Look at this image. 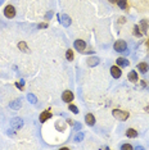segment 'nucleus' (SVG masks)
I'll use <instances>...</instances> for the list:
<instances>
[{"label":"nucleus","instance_id":"nucleus-15","mask_svg":"<svg viewBox=\"0 0 149 150\" xmlns=\"http://www.w3.org/2000/svg\"><path fill=\"white\" fill-rule=\"evenodd\" d=\"M98 63H99V59H98L96 57L95 58H89V59H87V64H89L90 67H94V65H96Z\"/></svg>","mask_w":149,"mask_h":150},{"label":"nucleus","instance_id":"nucleus-21","mask_svg":"<svg viewBox=\"0 0 149 150\" xmlns=\"http://www.w3.org/2000/svg\"><path fill=\"white\" fill-rule=\"evenodd\" d=\"M67 59L71 62V60H73V52H72L71 49L67 50Z\"/></svg>","mask_w":149,"mask_h":150},{"label":"nucleus","instance_id":"nucleus-6","mask_svg":"<svg viewBox=\"0 0 149 150\" xmlns=\"http://www.w3.org/2000/svg\"><path fill=\"white\" fill-rule=\"evenodd\" d=\"M110 73L114 78H120L121 77V69H120V65H113L110 68Z\"/></svg>","mask_w":149,"mask_h":150},{"label":"nucleus","instance_id":"nucleus-23","mask_svg":"<svg viewBox=\"0 0 149 150\" xmlns=\"http://www.w3.org/2000/svg\"><path fill=\"white\" fill-rule=\"evenodd\" d=\"M69 110H71V112H73L74 114H76V113H78V109H77V106H74V105H69Z\"/></svg>","mask_w":149,"mask_h":150},{"label":"nucleus","instance_id":"nucleus-10","mask_svg":"<svg viewBox=\"0 0 149 150\" xmlns=\"http://www.w3.org/2000/svg\"><path fill=\"white\" fill-rule=\"evenodd\" d=\"M85 121H86V123L89 124V126H92V124L95 123V117L92 116V114H86V117H85Z\"/></svg>","mask_w":149,"mask_h":150},{"label":"nucleus","instance_id":"nucleus-22","mask_svg":"<svg viewBox=\"0 0 149 150\" xmlns=\"http://www.w3.org/2000/svg\"><path fill=\"white\" fill-rule=\"evenodd\" d=\"M121 149H122V150H131V149H132V146H131V145H128V144H125V145H122V146H121Z\"/></svg>","mask_w":149,"mask_h":150},{"label":"nucleus","instance_id":"nucleus-25","mask_svg":"<svg viewBox=\"0 0 149 150\" xmlns=\"http://www.w3.org/2000/svg\"><path fill=\"white\" fill-rule=\"evenodd\" d=\"M74 127H76V130H80V128H81V126H80L78 123H77V124H76V126H74Z\"/></svg>","mask_w":149,"mask_h":150},{"label":"nucleus","instance_id":"nucleus-8","mask_svg":"<svg viewBox=\"0 0 149 150\" xmlns=\"http://www.w3.org/2000/svg\"><path fill=\"white\" fill-rule=\"evenodd\" d=\"M61 23L63 24L64 27H68L69 24H71V18H69L67 14H63V16H61Z\"/></svg>","mask_w":149,"mask_h":150},{"label":"nucleus","instance_id":"nucleus-18","mask_svg":"<svg viewBox=\"0 0 149 150\" xmlns=\"http://www.w3.org/2000/svg\"><path fill=\"white\" fill-rule=\"evenodd\" d=\"M117 4L121 9H126L127 8V0H117Z\"/></svg>","mask_w":149,"mask_h":150},{"label":"nucleus","instance_id":"nucleus-26","mask_svg":"<svg viewBox=\"0 0 149 150\" xmlns=\"http://www.w3.org/2000/svg\"><path fill=\"white\" fill-rule=\"evenodd\" d=\"M145 110L148 112V113H149V105H148V106H145Z\"/></svg>","mask_w":149,"mask_h":150},{"label":"nucleus","instance_id":"nucleus-2","mask_svg":"<svg viewBox=\"0 0 149 150\" xmlns=\"http://www.w3.org/2000/svg\"><path fill=\"white\" fill-rule=\"evenodd\" d=\"M113 48H114L116 52H118V53H123V52H126V49H127V45H126V42L123 41V40H118V41H116V42H114Z\"/></svg>","mask_w":149,"mask_h":150},{"label":"nucleus","instance_id":"nucleus-14","mask_svg":"<svg viewBox=\"0 0 149 150\" xmlns=\"http://www.w3.org/2000/svg\"><path fill=\"white\" fill-rule=\"evenodd\" d=\"M10 108L13 109V110H17V109L21 108V100L18 99V100H14L13 103H10Z\"/></svg>","mask_w":149,"mask_h":150},{"label":"nucleus","instance_id":"nucleus-4","mask_svg":"<svg viewBox=\"0 0 149 150\" xmlns=\"http://www.w3.org/2000/svg\"><path fill=\"white\" fill-rule=\"evenodd\" d=\"M10 124H12L13 128L18 130V128H21V127L23 126V121L21 118H18V117H15V118H13L12 121H10Z\"/></svg>","mask_w":149,"mask_h":150},{"label":"nucleus","instance_id":"nucleus-5","mask_svg":"<svg viewBox=\"0 0 149 150\" xmlns=\"http://www.w3.org/2000/svg\"><path fill=\"white\" fill-rule=\"evenodd\" d=\"M62 100L66 101V103H69V101L73 100V94L71 93V91H64L63 94H62Z\"/></svg>","mask_w":149,"mask_h":150},{"label":"nucleus","instance_id":"nucleus-16","mask_svg":"<svg viewBox=\"0 0 149 150\" xmlns=\"http://www.w3.org/2000/svg\"><path fill=\"white\" fill-rule=\"evenodd\" d=\"M18 48H19V50H22V52H25V53H30L26 42H19V44H18Z\"/></svg>","mask_w":149,"mask_h":150},{"label":"nucleus","instance_id":"nucleus-9","mask_svg":"<svg viewBox=\"0 0 149 150\" xmlns=\"http://www.w3.org/2000/svg\"><path fill=\"white\" fill-rule=\"evenodd\" d=\"M49 118H51V113L50 112H44V113H41L40 114V122H45V121H48Z\"/></svg>","mask_w":149,"mask_h":150},{"label":"nucleus","instance_id":"nucleus-11","mask_svg":"<svg viewBox=\"0 0 149 150\" xmlns=\"http://www.w3.org/2000/svg\"><path fill=\"white\" fill-rule=\"evenodd\" d=\"M128 80H130L131 82H136V81L139 80V77H138V73H136L135 71H131V72L128 73Z\"/></svg>","mask_w":149,"mask_h":150},{"label":"nucleus","instance_id":"nucleus-19","mask_svg":"<svg viewBox=\"0 0 149 150\" xmlns=\"http://www.w3.org/2000/svg\"><path fill=\"white\" fill-rule=\"evenodd\" d=\"M27 99H28V101H30V103H32V104H36V101H37L36 96L32 95V94H28V95H27Z\"/></svg>","mask_w":149,"mask_h":150},{"label":"nucleus","instance_id":"nucleus-3","mask_svg":"<svg viewBox=\"0 0 149 150\" xmlns=\"http://www.w3.org/2000/svg\"><path fill=\"white\" fill-rule=\"evenodd\" d=\"M4 14L7 18H13V17L15 16V9L13 5H8L7 8L4 9Z\"/></svg>","mask_w":149,"mask_h":150},{"label":"nucleus","instance_id":"nucleus-1","mask_svg":"<svg viewBox=\"0 0 149 150\" xmlns=\"http://www.w3.org/2000/svg\"><path fill=\"white\" fill-rule=\"evenodd\" d=\"M113 117H114L116 119H118V121H126V119L128 118V113L125 110H120V109H114V110L112 112Z\"/></svg>","mask_w":149,"mask_h":150},{"label":"nucleus","instance_id":"nucleus-7","mask_svg":"<svg viewBox=\"0 0 149 150\" xmlns=\"http://www.w3.org/2000/svg\"><path fill=\"white\" fill-rule=\"evenodd\" d=\"M74 48H76L78 52H84L85 48H86V44H85V41H82V40H76V41H74Z\"/></svg>","mask_w":149,"mask_h":150},{"label":"nucleus","instance_id":"nucleus-27","mask_svg":"<svg viewBox=\"0 0 149 150\" xmlns=\"http://www.w3.org/2000/svg\"><path fill=\"white\" fill-rule=\"evenodd\" d=\"M109 1H110V3H114V1H116V0H109Z\"/></svg>","mask_w":149,"mask_h":150},{"label":"nucleus","instance_id":"nucleus-13","mask_svg":"<svg viewBox=\"0 0 149 150\" xmlns=\"http://www.w3.org/2000/svg\"><path fill=\"white\" fill-rule=\"evenodd\" d=\"M117 64L120 65V67H127V65H128V60L125 59V58H118V59H117Z\"/></svg>","mask_w":149,"mask_h":150},{"label":"nucleus","instance_id":"nucleus-20","mask_svg":"<svg viewBox=\"0 0 149 150\" xmlns=\"http://www.w3.org/2000/svg\"><path fill=\"white\" fill-rule=\"evenodd\" d=\"M82 140H84V133H82V132H78V133L74 136V141L80 142V141H82Z\"/></svg>","mask_w":149,"mask_h":150},{"label":"nucleus","instance_id":"nucleus-24","mask_svg":"<svg viewBox=\"0 0 149 150\" xmlns=\"http://www.w3.org/2000/svg\"><path fill=\"white\" fill-rule=\"evenodd\" d=\"M48 27V24L46 23H41V24H39V28H46Z\"/></svg>","mask_w":149,"mask_h":150},{"label":"nucleus","instance_id":"nucleus-12","mask_svg":"<svg viewBox=\"0 0 149 150\" xmlns=\"http://www.w3.org/2000/svg\"><path fill=\"white\" fill-rule=\"evenodd\" d=\"M138 69L140 71L141 73H145V72H148V69H149V65L146 64V63H140V64L138 65Z\"/></svg>","mask_w":149,"mask_h":150},{"label":"nucleus","instance_id":"nucleus-17","mask_svg":"<svg viewBox=\"0 0 149 150\" xmlns=\"http://www.w3.org/2000/svg\"><path fill=\"white\" fill-rule=\"evenodd\" d=\"M126 135H127L128 137H136L138 136V132H136L134 128H128L127 131H126Z\"/></svg>","mask_w":149,"mask_h":150}]
</instances>
